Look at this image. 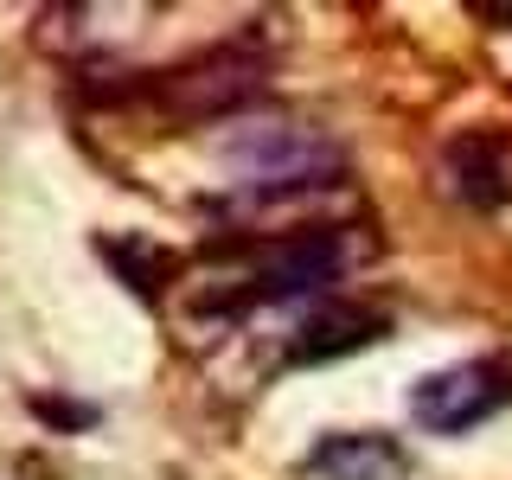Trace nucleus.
<instances>
[{
    "label": "nucleus",
    "instance_id": "f257e3e1",
    "mask_svg": "<svg viewBox=\"0 0 512 480\" xmlns=\"http://www.w3.org/2000/svg\"><path fill=\"white\" fill-rule=\"evenodd\" d=\"M224 154L237 160V173H244V186L256 192V199L314 192V186H333V173H340V148L320 141L314 128H295V122L244 128V135L224 141Z\"/></svg>",
    "mask_w": 512,
    "mask_h": 480
},
{
    "label": "nucleus",
    "instance_id": "f03ea898",
    "mask_svg": "<svg viewBox=\"0 0 512 480\" xmlns=\"http://www.w3.org/2000/svg\"><path fill=\"white\" fill-rule=\"evenodd\" d=\"M512 404V365L506 359H461L410 384V416L429 436H468L474 423Z\"/></svg>",
    "mask_w": 512,
    "mask_h": 480
},
{
    "label": "nucleus",
    "instance_id": "7ed1b4c3",
    "mask_svg": "<svg viewBox=\"0 0 512 480\" xmlns=\"http://www.w3.org/2000/svg\"><path fill=\"white\" fill-rule=\"evenodd\" d=\"M340 269H346V237H340V231L282 237V244L250 269L244 308H282V301H308V295H320L327 282H340Z\"/></svg>",
    "mask_w": 512,
    "mask_h": 480
},
{
    "label": "nucleus",
    "instance_id": "20e7f679",
    "mask_svg": "<svg viewBox=\"0 0 512 480\" xmlns=\"http://www.w3.org/2000/svg\"><path fill=\"white\" fill-rule=\"evenodd\" d=\"M301 474L314 480H404L410 455L384 429H333L301 455Z\"/></svg>",
    "mask_w": 512,
    "mask_h": 480
},
{
    "label": "nucleus",
    "instance_id": "39448f33",
    "mask_svg": "<svg viewBox=\"0 0 512 480\" xmlns=\"http://www.w3.org/2000/svg\"><path fill=\"white\" fill-rule=\"evenodd\" d=\"M256 90H263V64L237 58V52H212V58L186 64V71H173L160 96H173L186 116H224V109H244Z\"/></svg>",
    "mask_w": 512,
    "mask_h": 480
},
{
    "label": "nucleus",
    "instance_id": "423d86ee",
    "mask_svg": "<svg viewBox=\"0 0 512 480\" xmlns=\"http://www.w3.org/2000/svg\"><path fill=\"white\" fill-rule=\"evenodd\" d=\"M384 320L378 308H359V301H320V308L295 327V340H288V359L295 365H327V359H346V352L384 340Z\"/></svg>",
    "mask_w": 512,
    "mask_h": 480
},
{
    "label": "nucleus",
    "instance_id": "0eeeda50",
    "mask_svg": "<svg viewBox=\"0 0 512 480\" xmlns=\"http://www.w3.org/2000/svg\"><path fill=\"white\" fill-rule=\"evenodd\" d=\"M442 173H448V192L474 212H500L512 199V160L493 135H455L442 154Z\"/></svg>",
    "mask_w": 512,
    "mask_h": 480
},
{
    "label": "nucleus",
    "instance_id": "6e6552de",
    "mask_svg": "<svg viewBox=\"0 0 512 480\" xmlns=\"http://www.w3.org/2000/svg\"><path fill=\"white\" fill-rule=\"evenodd\" d=\"M103 256H109V263H116L122 276H128V288H135V295H154L160 276L173 269L167 256H160L154 244H141V237H116V244H103Z\"/></svg>",
    "mask_w": 512,
    "mask_h": 480
},
{
    "label": "nucleus",
    "instance_id": "1a4fd4ad",
    "mask_svg": "<svg viewBox=\"0 0 512 480\" xmlns=\"http://www.w3.org/2000/svg\"><path fill=\"white\" fill-rule=\"evenodd\" d=\"M32 416H45L52 429H90L96 404H64V397H32Z\"/></svg>",
    "mask_w": 512,
    "mask_h": 480
}]
</instances>
